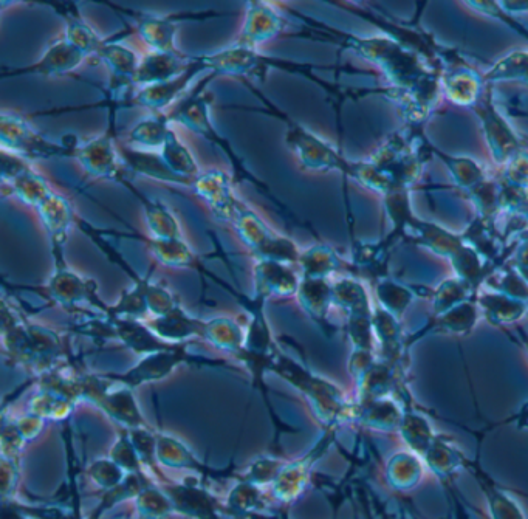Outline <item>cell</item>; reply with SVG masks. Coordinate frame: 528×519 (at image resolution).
<instances>
[{"label": "cell", "instance_id": "d6986e66", "mask_svg": "<svg viewBox=\"0 0 528 519\" xmlns=\"http://www.w3.org/2000/svg\"><path fill=\"white\" fill-rule=\"evenodd\" d=\"M192 56L185 53L149 52L140 59V66L135 75L137 89L166 83L185 73L191 66Z\"/></svg>", "mask_w": 528, "mask_h": 519}, {"label": "cell", "instance_id": "d590c367", "mask_svg": "<svg viewBox=\"0 0 528 519\" xmlns=\"http://www.w3.org/2000/svg\"><path fill=\"white\" fill-rule=\"evenodd\" d=\"M298 265L301 267L304 278L324 279V276L340 267V261L330 248L318 245V247L302 251Z\"/></svg>", "mask_w": 528, "mask_h": 519}, {"label": "cell", "instance_id": "f6af8a7d", "mask_svg": "<svg viewBox=\"0 0 528 519\" xmlns=\"http://www.w3.org/2000/svg\"><path fill=\"white\" fill-rule=\"evenodd\" d=\"M4 519H27L22 515L21 510L16 507H8L7 504L4 506Z\"/></svg>", "mask_w": 528, "mask_h": 519}, {"label": "cell", "instance_id": "5bb4252c", "mask_svg": "<svg viewBox=\"0 0 528 519\" xmlns=\"http://www.w3.org/2000/svg\"><path fill=\"white\" fill-rule=\"evenodd\" d=\"M135 19V31L141 41L148 45L149 52L155 53H179L175 45V35L183 19H205L214 18L216 13L208 14H175V16H158V14L132 13Z\"/></svg>", "mask_w": 528, "mask_h": 519}, {"label": "cell", "instance_id": "e575fe53", "mask_svg": "<svg viewBox=\"0 0 528 519\" xmlns=\"http://www.w3.org/2000/svg\"><path fill=\"white\" fill-rule=\"evenodd\" d=\"M423 467L419 459L409 454H397L388 465V481L395 490L406 492L419 485Z\"/></svg>", "mask_w": 528, "mask_h": 519}, {"label": "cell", "instance_id": "8992f818", "mask_svg": "<svg viewBox=\"0 0 528 519\" xmlns=\"http://www.w3.org/2000/svg\"><path fill=\"white\" fill-rule=\"evenodd\" d=\"M13 289L33 290L45 298L48 304L62 307V309L75 310L79 309V304H89L95 309H100L106 317L109 313V306H106L100 300V296L96 295L98 286L95 282L73 272L69 269V265L55 267L52 278L45 286L38 287V289H31V287H13Z\"/></svg>", "mask_w": 528, "mask_h": 519}, {"label": "cell", "instance_id": "836d02e7", "mask_svg": "<svg viewBox=\"0 0 528 519\" xmlns=\"http://www.w3.org/2000/svg\"><path fill=\"white\" fill-rule=\"evenodd\" d=\"M140 519H166L175 512L171 498L160 485L151 484L135 498Z\"/></svg>", "mask_w": 528, "mask_h": 519}, {"label": "cell", "instance_id": "7bdbcfd3", "mask_svg": "<svg viewBox=\"0 0 528 519\" xmlns=\"http://www.w3.org/2000/svg\"><path fill=\"white\" fill-rule=\"evenodd\" d=\"M2 479H4V501L13 496L19 485V462L2 458Z\"/></svg>", "mask_w": 528, "mask_h": 519}, {"label": "cell", "instance_id": "ac0fdd59", "mask_svg": "<svg viewBox=\"0 0 528 519\" xmlns=\"http://www.w3.org/2000/svg\"><path fill=\"white\" fill-rule=\"evenodd\" d=\"M298 275L287 264L273 261H258L254 265V289L261 301H267L273 296H293L298 293Z\"/></svg>", "mask_w": 528, "mask_h": 519}, {"label": "cell", "instance_id": "f35d334b", "mask_svg": "<svg viewBox=\"0 0 528 519\" xmlns=\"http://www.w3.org/2000/svg\"><path fill=\"white\" fill-rule=\"evenodd\" d=\"M75 403L70 400L55 396L52 392L42 391L39 396L31 402V414L41 417L44 420L67 419L72 413Z\"/></svg>", "mask_w": 528, "mask_h": 519}, {"label": "cell", "instance_id": "30bf717a", "mask_svg": "<svg viewBox=\"0 0 528 519\" xmlns=\"http://www.w3.org/2000/svg\"><path fill=\"white\" fill-rule=\"evenodd\" d=\"M191 190L210 208L214 219L222 224H233L240 203L244 202L237 196L231 177L220 169L200 172Z\"/></svg>", "mask_w": 528, "mask_h": 519}, {"label": "cell", "instance_id": "f1b7e54d", "mask_svg": "<svg viewBox=\"0 0 528 519\" xmlns=\"http://www.w3.org/2000/svg\"><path fill=\"white\" fill-rule=\"evenodd\" d=\"M163 162L174 172L175 176L186 180L191 188L192 183L200 176V166L196 157L192 155L191 149L183 143L182 138L177 135L174 129L169 131L165 145L160 149Z\"/></svg>", "mask_w": 528, "mask_h": 519}, {"label": "cell", "instance_id": "7c38bea8", "mask_svg": "<svg viewBox=\"0 0 528 519\" xmlns=\"http://www.w3.org/2000/svg\"><path fill=\"white\" fill-rule=\"evenodd\" d=\"M332 440L333 433L330 431L323 439L319 440L316 447L309 451L306 456H302L301 459L290 462V464H284L282 470L279 471L278 478L271 484V493L275 496L276 501L282 502V504H290L306 492L310 475H312V468L315 467L318 459L326 453L327 448L332 444Z\"/></svg>", "mask_w": 528, "mask_h": 519}, {"label": "cell", "instance_id": "603a6c76", "mask_svg": "<svg viewBox=\"0 0 528 519\" xmlns=\"http://www.w3.org/2000/svg\"><path fill=\"white\" fill-rule=\"evenodd\" d=\"M52 7L56 8L62 19L66 22L64 27V33L62 36L66 38L67 42L76 47L79 52H83L84 55L89 56L98 55L100 50L103 49L107 39L101 38L90 24L84 21L83 16L79 14L78 8L73 4H52Z\"/></svg>", "mask_w": 528, "mask_h": 519}, {"label": "cell", "instance_id": "4dcf8cb0", "mask_svg": "<svg viewBox=\"0 0 528 519\" xmlns=\"http://www.w3.org/2000/svg\"><path fill=\"white\" fill-rule=\"evenodd\" d=\"M233 227L240 241L244 242L245 247L250 248L253 255L275 236V231L271 230L261 216L245 202L240 203L233 220Z\"/></svg>", "mask_w": 528, "mask_h": 519}, {"label": "cell", "instance_id": "9a60e30c", "mask_svg": "<svg viewBox=\"0 0 528 519\" xmlns=\"http://www.w3.org/2000/svg\"><path fill=\"white\" fill-rule=\"evenodd\" d=\"M36 211L41 217L42 227L47 231L48 239L52 244L55 267H64L67 265L64 250L69 241L70 230L76 224V214L72 203L62 194L53 193Z\"/></svg>", "mask_w": 528, "mask_h": 519}, {"label": "cell", "instance_id": "ba28073f", "mask_svg": "<svg viewBox=\"0 0 528 519\" xmlns=\"http://www.w3.org/2000/svg\"><path fill=\"white\" fill-rule=\"evenodd\" d=\"M0 176L5 190L33 210H38L55 193L47 179L31 166V162L7 151H2Z\"/></svg>", "mask_w": 528, "mask_h": 519}, {"label": "cell", "instance_id": "ffe728a7", "mask_svg": "<svg viewBox=\"0 0 528 519\" xmlns=\"http://www.w3.org/2000/svg\"><path fill=\"white\" fill-rule=\"evenodd\" d=\"M112 327V337L120 340L127 349L135 354L149 355L154 352L168 351L177 344L166 343L162 338L152 332L146 321L134 320V318H109Z\"/></svg>", "mask_w": 528, "mask_h": 519}, {"label": "cell", "instance_id": "f546056e", "mask_svg": "<svg viewBox=\"0 0 528 519\" xmlns=\"http://www.w3.org/2000/svg\"><path fill=\"white\" fill-rule=\"evenodd\" d=\"M171 129L168 114H152L135 124L127 134V143L132 148L160 152Z\"/></svg>", "mask_w": 528, "mask_h": 519}, {"label": "cell", "instance_id": "52a82bcc", "mask_svg": "<svg viewBox=\"0 0 528 519\" xmlns=\"http://www.w3.org/2000/svg\"><path fill=\"white\" fill-rule=\"evenodd\" d=\"M114 140L115 118L110 117L109 128L104 134L90 140L78 141L75 160L87 176L117 183H121V180L127 176Z\"/></svg>", "mask_w": 528, "mask_h": 519}, {"label": "cell", "instance_id": "44dd1931", "mask_svg": "<svg viewBox=\"0 0 528 519\" xmlns=\"http://www.w3.org/2000/svg\"><path fill=\"white\" fill-rule=\"evenodd\" d=\"M120 185H123L127 191L134 194L135 199L140 202L143 208L144 220L151 231V238L154 239H180L183 238L182 227L177 217L171 210L166 207L165 203L151 197L144 196L140 190L132 185L129 177H124Z\"/></svg>", "mask_w": 528, "mask_h": 519}, {"label": "cell", "instance_id": "3957f363", "mask_svg": "<svg viewBox=\"0 0 528 519\" xmlns=\"http://www.w3.org/2000/svg\"><path fill=\"white\" fill-rule=\"evenodd\" d=\"M0 143L2 151L18 155L21 159L33 160L75 159L78 140L66 137L64 141L50 140L33 128L21 115L4 110L0 114Z\"/></svg>", "mask_w": 528, "mask_h": 519}, {"label": "cell", "instance_id": "74e56055", "mask_svg": "<svg viewBox=\"0 0 528 519\" xmlns=\"http://www.w3.org/2000/svg\"><path fill=\"white\" fill-rule=\"evenodd\" d=\"M425 458L431 470L439 478H451L456 471L465 467V459L443 444L431 445L425 453Z\"/></svg>", "mask_w": 528, "mask_h": 519}, {"label": "cell", "instance_id": "8d00e7d4", "mask_svg": "<svg viewBox=\"0 0 528 519\" xmlns=\"http://www.w3.org/2000/svg\"><path fill=\"white\" fill-rule=\"evenodd\" d=\"M262 507H264V498H262L261 487H256L242 479L228 496L227 509L233 513V516L244 518V516L258 512Z\"/></svg>", "mask_w": 528, "mask_h": 519}, {"label": "cell", "instance_id": "4fadbf2b", "mask_svg": "<svg viewBox=\"0 0 528 519\" xmlns=\"http://www.w3.org/2000/svg\"><path fill=\"white\" fill-rule=\"evenodd\" d=\"M287 28V19L275 5L268 2L247 4L245 21L240 28L236 44L251 50H259L261 45L279 38Z\"/></svg>", "mask_w": 528, "mask_h": 519}, {"label": "cell", "instance_id": "2e32d148", "mask_svg": "<svg viewBox=\"0 0 528 519\" xmlns=\"http://www.w3.org/2000/svg\"><path fill=\"white\" fill-rule=\"evenodd\" d=\"M86 59L87 56L83 52H79L76 47L66 41L64 36H61L48 45L44 55L31 66L11 70L4 76L36 75L44 76V78H58V76H66L75 72Z\"/></svg>", "mask_w": 528, "mask_h": 519}, {"label": "cell", "instance_id": "b9f144b4", "mask_svg": "<svg viewBox=\"0 0 528 519\" xmlns=\"http://www.w3.org/2000/svg\"><path fill=\"white\" fill-rule=\"evenodd\" d=\"M285 462L276 458H261L248 467L242 481L250 482L256 487H262L265 484H273L278 478L279 471L284 467Z\"/></svg>", "mask_w": 528, "mask_h": 519}, {"label": "cell", "instance_id": "d6a6232c", "mask_svg": "<svg viewBox=\"0 0 528 519\" xmlns=\"http://www.w3.org/2000/svg\"><path fill=\"white\" fill-rule=\"evenodd\" d=\"M476 471V478L479 481L480 487L484 490L485 498H487L488 509H490L491 518L493 519H525L524 512L521 506L516 502L515 498H511L504 490L499 489L498 485L494 484L485 473L480 471V468H473Z\"/></svg>", "mask_w": 528, "mask_h": 519}, {"label": "cell", "instance_id": "e0dca14e", "mask_svg": "<svg viewBox=\"0 0 528 519\" xmlns=\"http://www.w3.org/2000/svg\"><path fill=\"white\" fill-rule=\"evenodd\" d=\"M160 487L171 498L175 512L194 519H222L220 512L223 507L210 492H206L199 485L186 481L182 484L171 481Z\"/></svg>", "mask_w": 528, "mask_h": 519}, {"label": "cell", "instance_id": "1f68e13d", "mask_svg": "<svg viewBox=\"0 0 528 519\" xmlns=\"http://www.w3.org/2000/svg\"><path fill=\"white\" fill-rule=\"evenodd\" d=\"M302 309L315 321H326L327 309L333 301L332 287L324 279L302 278L296 293Z\"/></svg>", "mask_w": 528, "mask_h": 519}, {"label": "cell", "instance_id": "6da1fadb", "mask_svg": "<svg viewBox=\"0 0 528 519\" xmlns=\"http://www.w3.org/2000/svg\"><path fill=\"white\" fill-rule=\"evenodd\" d=\"M213 80H216V76H214L213 73H210V75L205 76V78L197 84V87H194L191 92L186 93L185 97L169 110V120H171V123L180 124V126L188 129V131L200 135V137L210 141V143H213L217 148L222 149V151L225 152V155H227L228 160H230L231 166H233L236 179L239 180V182H248L250 185L256 186L259 191L267 194L268 199L273 200V202H275L276 205H278V207L288 216L290 211L287 210V207H284V205H282V203L270 193L267 185H264L261 180L256 179V177L245 168L244 160L240 159L237 152L234 151L233 146L230 145V141L223 137V135H220V132L217 131L216 126H214L213 118H211L213 93L208 90V84H211V81Z\"/></svg>", "mask_w": 528, "mask_h": 519}, {"label": "cell", "instance_id": "484cf974", "mask_svg": "<svg viewBox=\"0 0 528 519\" xmlns=\"http://www.w3.org/2000/svg\"><path fill=\"white\" fill-rule=\"evenodd\" d=\"M157 456L158 462L169 468L197 471L200 475L213 479L220 475L219 471L203 465L183 442L169 434H157Z\"/></svg>", "mask_w": 528, "mask_h": 519}, {"label": "cell", "instance_id": "ee69618b", "mask_svg": "<svg viewBox=\"0 0 528 519\" xmlns=\"http://www.w3.org/2000/svg\"><path fill=\"white\" fill-rule=\"evenodd\" d=\"M44 423L45 420L41 419V417L30 414V416L22 417L18 422H14V425L18 428L21 436L24 437L25 442H30V440L39 436L42 428H44Z\"/></svg>", "mask_w": 528, "mask_h": 519}, {"label": "cell", "instance_id": "83f0119b", "mask_svg": "<svg viewBox=\"0 0 528 519\" xmlns=\"http://www.w3.org/2000/svg\"><path fill=\"white\" fill-rule=\"evenodd\" d=\"M96 405L100 406L101 410L114 419L115 422L121 423L129 430L135 428L146 427L143 417H141L140 410H138L137 402H135L132 389L121 388L117 391L110 392L107 389L104 396L98 400Z\"/></svg>", "mask_w": 528, "mask_h": 519}, {"label": "cell", "instance_id": "7402d4cb", "mask_svg": "<svg viewBox=\"0 0 528 519\" xmlns=\"http://www.w3.org/2000/svg\"><path fill=\"white\" fill-rule=\"evenodd\" d=\"M118 152H120L121 162L127 172H134L137 176L157 180V182L189 188L186 180L175 176L174 172L166 166L160 152L144 151V149L132 148V146H120Z\"/></svg>", "mask_w": 528, "mask_h": 519}, {"label": "cell", "instance_id": "8fae6325", "mask_svg": "<svg viewBox=\"0 0 528 519\" xmlns=\"http://www.w3.org/2000/svg\"><path fill=\"white\" fill-rule=\"evenodd\" d=\"M192 360L194 358L189 355L186 344H177L168 351L144 355L126 374H106L103 377L109 382L120 383L124 388L134 389L144 383L165 379L177 366Z\"/></svg>", "mask_w": 528, "mask_h": 519}, {"label": "cell", "instance_id": "ab89813d", "mask_svg": "<svg viewBox=\"0 0 528 519\" xmlns=\"http://www.w3.org/2000/svg\"><path fill=\"white\" fill-rule=\"evenodd\" d=\"M87 476L104 492L114 489L126 478L127 473L112 459H98L87 468Z\"/></svg>", "mask_w": 528, "mask_h": 519}, {"label": "cell", "instance_id": "7a4b0ae2", "mask_svg": "<svg viewBox=\"0 0 528 519\" xmlns=\"http://www.w3.org/2000/svg\"><path fill=\"white\" fill-rule=\"evenodd\" d=\"M2 332L8 357L14 363L42 374L53 371V365L64 354V343L56 332L38 324L25 323L14 315L13 310L8 309L5 301Z\"/></svg>", "mask_w": 528, "mask_h": 519}, {"label": "cell", "instance_id": "cb8c5ba5", "mask_svg": "<svg viewBox=\"0 0 528 519\" xmlns=\"http://www.w3.org/2000/svg\"><path fill=\"white\" fill-rule=\"evenodd\" d=\"M146 323L158 338L171 344H185V341L191 340L192 337L202 338L205 326V321L191 317L180 306L163 317L152 318Z\"/></svg>", "mask_w": 528, "mask_h": 519}, {"label": "cell", "instance_id": "277c9868", "mask_svg": "<svg viewBox=\"0 0 528 519\" xmlns=\"http://www.w3.org/2000/svg\"><path fill=\"white\" fill-rule=\"evenodd\" d=\"M202 59L208 72L213 73L216 78L217 76H231L242 83L247 81V78L248 80L250 78L264 80L270 69H281L290 73H307L306 66L293 64L292 61H284V59L270 58V56L262 55L259 50L247 49V47L237 45L236 42L219 52L202 55Z\"/></svg>", "mask_w": 528, "mask_h": 519}, {"label": "cell", "instance_id": "4316f807", "mask_svg": "<svg viewBox=\"0 0 528 519\" xmlns=\"http://www.w3.org/2000/svg\"><path fill=\"white\" fill-rule=\"evenodd\" d=\"M244 329L227 317H217L213 320H206L203 326L202 338L213 344L214 348L239 358L245 349Z\"/></svg>", "mask_w": 528, "mask_h": 519}, {"label": "cell", "instance_id": "60d3db41", "mask_svg": "<svg viewBox=\"0 0 528 519\" xmlns=\"http://www.w3.org/2000/svg\"><path fill=\"white\" fill-rule=\"evenodd\" d=\"M110 459L117 462L126 473H144L143 465H141L137 450H135L134 444H132L129 431L120 434L117 444L110 451Z\"/></svg>", "mask_w": 528, "mask_h": 519}, {"label": "cell", "instance_id": "d4e9b609", "mask_svg": "<svg viewBox=\"0 0 528 519\" xmlns=\"http://www.w3.org/2000/svg\"><path fill=\"white\" fill-rule=\"evenodd\" d=\"M134 238L146 242L155 261L160 262L165 267H171V269H196L202 273L206 272L199 256L191 250V247L186 244L183 238L154 239L140 238V236H134Z\"/></svg>", "mask_w": 528, "mask_h": 519}, {"label": "cell", "instance_id": "5b68a950", "mask_svg": "<svg viewBox=\"0 0 528 519\" xmlns=\"http://www.w3.org/2000/svg\"><path fill=\"white\" fill-rule=\"evenodd\" d=\"M96 58L100 59L109 70L106 100L101 106L109 107L110 117L115 118V112L137 92L135 75L141 58H138L134 50L121 44L117 38L107 39Z\"/></svg>", "mask_w": 528, "mask_h": 519}, {"label": "cell", "instance_id": "9c48e42d", "mask_svg": "<svg viewBox=\"0 0 528 519\" xmlns=\"http://www.w3.org/2000/svg\"><path fill=\"white\" fill-rule=\"evenodd\" d=\"M208 72L202 56H192L191 66L182 75L166 83L154 84V86L141 87L127 100L120 109L127 107H143L152 110L154 114H163L162 110L168 109L172 104L179 103L186 95V89L196 80L199 73Z\"/></svg>", "mask_w": 528, "mask_h": 519}]
</instances>
